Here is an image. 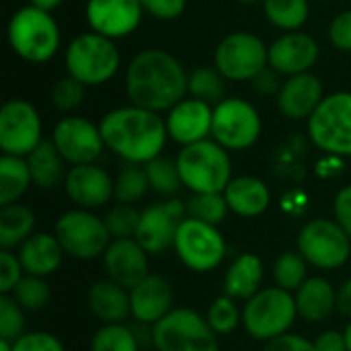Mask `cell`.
Here are the masks:
<instances>
[{"label":"cell","mask_w":351,"mask_h":351,"mask_svg":"<svg viewBox=\"0 0 351 351\" xmlns=\"http://www.w3.org/2000/svg\"><path fill=\"white\" fill-rule=\"evenodd\" d=\"M206 319H208L210 327L216 331V335H228L243 321V313L237 308V304L230 296H220L210 304Z\"/></svg>","instance_id":"obj_40"},{"label":"cell","mask_w":351,"mask_h":351,"mask_svg":"<svg viewBox=\"0 0 351 351\" xmlns=\"http://www.w3.org/2000/svg\"><path fill=\"white\" fill-rule=\"evenodd\" d=\"M12 298L21 304L23 311H41L43 306H47L51 292L43 278L25 276L12 290Z\"/></svg>","instance_id":"obj_39"},{"label":"cell","mask_w":351,"mask_h":351,"mask_svg":"<svg viewBox=\"0 0 351 351\" xmlns=\"http://www.w3.org/2000/svg\"><path fill=\"white\" fill-rule=\"evenodd\" d=\"M35 228V214L25 204H10L0 208V247L10 251L21 247Z\"/></svg>","instance_id":"obj_30"},{"label":"cell","mask_w":351,"mask_h":351,"mask_svg":"<svg viewBox=\"0 0 351 351\" xmlns=\"http://www.w3.org/2000/svg\"><path fill=\"white\" fill-rule=\"evenodd\" d=\"M337 311L351 319V278H348L337 290Z\"/></svg>","instance_id":"obj_52"},{"label":"cell","mask_w":351,"mask_h":351,"mask_svg":"<svg viewBox=\"0 0 351 351\" xmlns=\"http://www.w3.org/2000/svg\"><path fill=\"white\" fill-rule=\"evenodd\" d=\"M173 249L181 263L197 274L216 269L226 255V243L218 226L195 218H185L177 230Z\"/></svg>","instance_id":"obj_11"},{"label":"cell","mask_w":351,"mask_h":351,"mask_svg":"<svg viewBox=\"0 0 351 351\" xmlns=\"http://www.w3.org/2000/svg\"><path fill=\"white\" fill-rule=\"evenodd\" d=\"M313 144L333 156H351V93L339 90L323 99L308 119Z\"/></svg>","instance_id":"obj_8"},{"label":"cell","mask_w":351,"mask_h":351,"mask_svg":"<svg viewBox=\"0 0 351 351\" xmlns=\"http://www.w3.org/2000/svg\"><path fill=\"white\" fill-rule=\"evenodd\" d=\"M241 4H257V2H263V0H237Z\"/></svg>","instance_id":"obj_56"},{"label":"cell","mask_w":351,"mask_h":351,"mask_svg":"<svg viewBox=\"0 0 351 351\" xmlns=\"http://www.w3.org/2000/svg\"><path fill=\"white\" fill-rule=\"evenodd\" d=\"M53 234L68 257L82 261L105 255L107 247L111 245V234L105 226V220L82 208L64 212L56 222Z\"/></svg>","instance_id":"obj_9"},{"label":"cell","mask_w":351,"mask_h":351,"mask_svg":"<svg viewBox=\"0 0 351 351\" xmlns=\"http://www.w3.org/2000/svg\"><path fill=\"white\" fill-rule=\"evenodd\" d=\"M165 121L169 138L181 146H189L212 138L214 107L199 99L185 97L173 109L167 111Z\"/></svg>","instance_id":"obj_19"},{"label":"cell","mask_w":351,"mask_h":351,"mask_svg":"<svg viewBox=\"0 0 351 351\" xmlns=\"http://www.w3.org/2000/svg\"><path fill=\"white\" fill-rule=\"evenodd\" d=\"M62 2H64V0H29V4H31V6L41 8V10H45V12L56 10Z\"/></svg>","instance_id":"obj_53"},{"label":"cell","mask_w":351,"mask_h":351,"mask_svg":"<svg viewBox=\"0 0 351 351\" xmlns=\"http://www.w3.org/2000/svg\"><path fill=\"white\" fill-rule=\"evenodd\" d=\"M90 351H140V341L134 329L123 323L103 325L90 341Z\"/></svg>","instance_id":"obj_38"},{"label":"cell","mask_w":351,"mask_h":351,"mask_svg":"<svg viewBox=\"0 0 351 351\" xmlns=\"http://www.w3.org/2000/svg\"><path fill=\"white\" fill-rule=\"evenodd\" d=\"M84 84H80L76 78L72 76H64L60 78L53 88H51V103L60 109V111H74L82 105L84 101Z\"/></svg>","instance_id":"obj_43"},{"label":"cell","mask_w":351,"mask_h":351,"mask_svg":"<svg viewBox=\"0 0 351 351\" xmlns=\"http://www.w3.org/2000/svg\"><path fill=\"white\" fill-rule=\"evenodd\" d=\"M121 64V53L113 39L95 31L82 33L66 47L68 76L84 86H99L109 82Z\"/></svg>","instance_id":"obj_5"},{"label":"cell","mask_w":351,"mask_h":351,"mask_svg":"<svg viewBox=\"0 0 351 351\" xmlns=\"http://www.w3.org/2000/svg\"><path fill=\"white\" fill-rule=\"evenodd\" d=\"M86 304H88L90 313L97 319H101L105 325L125 323L132 315L130 292L109 278L99 280L88 288Z\"/></svg>","instance_id":"obj_25"},{"label":"cell","mask_w":351,"mask_h":351,"mask_svg":"<svg viewBox=\"0 0 351 351\" xmlns=\"http://www.w3.org/2000/svg\"><path fill=\"white\" fill-rule=\"evenodd\" d=\"M298 317L296 298L278 286L259 290L253 298L245 302L243 325L253 339L271 341L286 335Z\"/></svg>","instance_id":"obj_6"},{"label":"cell","mask_w":351,"mask_h":351,"mask_svg":"<svg viewBox=\"0 0 351 351\" xmlns=\"http://www.w3.org/2000/svg\"><path fill=\"white\" fill-rule=\"evenodd\" d=\"M33 183L25 156L4 154L0 158V206L16 204Z\"/></svg>","instance_id":"obj_31"},{"label":"cell","mask_w":351,"mask_h":351,"mask_svg":"<svg viewBox=\"0 0 351 351\" xmlns=\"http://www.w3.org/2000/svg\"><path fill=\"white\" fill-rule=\"evenodd\" d=\"M296 308L298 317L308 323H323L337 308V290L333 284L321 276L308 278L296 290Z\"/></svg>","instance_id":"obj_27"},{"label":"cell","mask_w":351,"mask_h":351,"mask_svg":"<svg viewBox=\"0 0 351 351\" xmlns=\"http://www.w3.org/2000/svg\"><path fill=\"white\" fill-rule=\"evenodd\" d=\"M105 271L109 280L123 286L125 290H132L138 286L148 271V253L142 249V245L136 239H115L107 247L103 255Z\"/></svg>","instance_id":"obj_22"},{"label":"cell","mask_w":351,"mask_h":351,"mask_svg":"<svg viewBox=\"0 0 351 351\" xmlns=\"http://www.w3.org/2000/svg\"><path fill=\"white\" fill-rule=\"evenodd\" d=\"M8 43L12 51L31 64H43L58 53L60 27L51 12L31 4L19 8L8 21Z\"/></svg>","instance_id":"obj_4"},{"label":"cell","mask_w":351,"mask_h":351,"mask_svg":"<svg viewBox=\"0 0 351 351\" xmlns=\"http://www.w3.org/2000/svg\"><path fill=\"white\" fill-rule=\"evenodd\" d=\"M64 187L68 197L82 210H95L111 202L115 195V181L95 162L76 165L66 173Z\"/></svg>","instance_id":"obj_20"},{"label":"cell","mask_w":351,"mask_h":351,"mask_svg":"<svg viewBox=\"0 0 351 351\" xmlns=\"http://www.w3.org/2000/svg\"><path fill=\"white\" fill-rule=\"evenodd\" d=\"M27 158L33 185L39 189H53L66 179V160L51 140H43Z\"/></svg>","instance_id":"obj_29"},{"label":"cell","mask_w":351,"mask_h":351,"mask_svg":"<svg viewBox=\"0 0 351 351\" xmlns=\"http://www.w3.org/2000/svg\"><path fill=\"white\" fill-rule=\"evenodd\" d=\"M187 218V208L181 199H169L162 204L148 206L140 212V224L136 241L148 255H158L173 247L181 222Z\"/></svg>","instance_id":"obj_16"},{"label":"cell","mask_w":351,"mask_h":351,"mask_svg":"<svg viewBox=\"0 0 351 351\" xmlns=\"http://www.w3.org/2000/svg\"><path fill=\"white\" fill-rule=\"evenodd\" d=\"M0 351H12V343H10V341L0 339Z\"/></svg>","instance_id":"obj_55"},{"label":"cell","mask_w":351,"mask_h":351,"mask_svg":"<svg viewBox=\"0 0 351 351\" xmlns=\"http://www.w3.org/2000/svg\"><path fill=\"white\" fill-rule=\"evenodd\" d=\"M343 335H346V346H348V351H351V321H350V325L346 327Z\"/></svg>","instance_id":"obj_54"},{"label":"cell","mask_w":351,"mask_h":351,"mask_svg":"<svg viewBox=\"0 0 351 351\" xmlns=\"http://www.w3.org/2000/svg\"><path fill=\"white\" fill-rule=\"evenodd\" d=\"M103 220H105V226L113 241L115 239H134L138 224H140V212L134 206L117 204L107 212V216Z\"/></svg>","instance_id":"obj_41"},{"label":"cell","mask_w":351,"mask_h":351,"mask_svg":"<svg viewBox=\"0 0 351 351\" xmlns=\"http://www.w3.org/2000/svg\"><path fill=\"white\" fill-rule=\"evenodd\" d=\"M321 56L317 39L304 31H288L280 35L267 49L269 68L282 76H296L311 72Z\"/></svg>","instance_id":"obj_17"},{"label":"cell","mask_w":351,"mask_h":351,"mask_svg":"<svg viewBox=\"0 0 351 351\" xmlns=\"http://www.w3.org/2000/svg\"><path fill=\"white\" fill-rule=\"evenodd\" d=\"M263 351H317V348H315V341H308L302 335L286 333L267 341L263 346Z\"/></svg>","instance_id":"obj_48"},{"label":"cell","mask_w":351,"mask_h":351,"mask_svg":"<svg viewBox=\"0 0 351 351\" xmlns=\"http://www.w3.org/2000/svg\"><path fill=\"white\" fill-rule=\"evenodd\" d=\"M150 333L156 351H218L216 331L191 308H173Z\"/></svg>","instance_id":"obj_7"},{"label":"cell","mask_w":351,"mask_h":351,"mask_svg":"<svg viewBox=\"0 0 351 351\" xmlns=\"http://www.w3.org/2000/svg\"><path fill=\"white\" fill-rule=\"evenodd\" d=\"M41 138V117L33 103L10 99L0 107V150L10 156H29Z\"/></svg>","instance_id":"obj_14"},{"label":"cell","mask_w":351,"mask_h":351,"mask_svg":"<svg viewBox=\"0 0 351 351\" xmlns=\"http://www.w3.org/2000/svg\"><path fill=\"white\" fill-rule=\"evenodd\" d=\"M148 181H150V189L156 191L158 195L165 197H173L181 191L183 181L179 175V167L177 160L167 158V156H156L154 160H150L148 165H144Z\"/></svg>","instance_id":"obj_34"},{"label":"cell","mask_w":351,"mask_h":351,"mask_svg":"<svg viewBox=\"0 0 351 351\" xmlns=\"http://www.w3.org/2000/svg\"><path fill=\"white\" fill-rule=\"evenodd\" d=\"M325 97L327 95H325L321 78L315 76L313 72H304V74L288 76L282 82L276 103L284 117L294 119V121H302V119L308 121Z\"/></svg>","instance_id":"obj_21"},{"label":"cell","mask_w":351,"mask_h":351,"mask_svg":"<svg viewBox=\"0 0 351 351\" xmlns=\"http://www.w3.org/2000/svg\"><path fill=\"white\" fill-rule=\"evenodd\" d=\"M280 76L282 74H278L274 68H265L263 72H259L251 82H253V88L259 93V95H274V97H278V93H280V88H282V84H280Z\"/></svg>","instance_id":"obj_50"},{"label":"cell","mask_w":351,"mask_h":351,"mask_svg":"<svg viewBox=\"0 0 351 351\" xmlns=\"http://www.w3.org/2000/svg\"><path fill=\"white\" fill-rule=\"evenodd\" d=\"M317 351H348L346 335L339 331H325L315 339Z\"/></svg>","instance_id":"obj_51"},{"label":"cell","mask_w":351,"mask_h":351,"mask_svg":"<svg viewBox=\"0 0 351 351\" xmlns=\"http://www.w3.org/2000/svg\"><path fill=\"white\" fill-rule=\"evenodd\" d=\"M144 10L138 0H86L90 29L109 39L128 37L142 23Z\"/></svg>","instance_id":"obj_18"},{"label":"cell","mask_w":351,"mask_h":351,"mask_svg":"<svg viewBox=\"0 0 351 351\" xmlns=\"http://www.w3.org/2000/svg\"><path fill=\"white\" fill-rule=\"evenodd\" d=\"M261 282L263 261L255 253H243L230 263L224 276V296L247 302L261 290Z\"/></svg>","instance_id":"obj_28"},{"label":"cell","mask_w":351,"mask_h":351,"mask_svg":"<svg viewBox=\"0 0 351 351\" xmlns=\"http://www.w3.org/2000/svg\"><path fill=\"white\" fill-rule=\"evenodd\" d=\"M187 80L189 74L173 53L148 47L130 60L123 82L130 105L162 113L185 99Z\"/></svg>","instance_id":"obj_1"},{"label":"cell","mask_w":351,"mask_h":351,"mask_svg":"<svg viewBox=\"0 0 351 351\" xmlns=\"http://www.w3.org/2000/svg\"><path fill=\"white\" fill-rule=\"evenodd\" d=\"M175 160L183 187L191 193H224L232 181V160L228 150L210 138L183 146Z\"/></svg>","instance_id":"obj_3"},{"label":"cell","mask_w":351,"mask_h":351,"mask_svg":"<svg viewBox=\"0 0 351 351\" xmlns=\"http://www.w3.org/2000/svg\"><path fill=\"white\" fill-rule=\"evenodd\" d=\"M23 274H25V269L21 265L19 255L2 249L0 251V292L10 294L19 286V282L25 278Z\"/></svg>","instance_id":"obj_44"},{"label":"cell","mask_w":351,"mask_h":351,"mask_svg":"<svg viewBox=\"0 0 351 351\" xmlns=\"http://www.w3.org/2000/svg\"><path fill=\"white\" fill-rule=\"evenodd\" d=\"M185 208H187V218H195L212 226L222 224L226 214L230 212L224 193H193L185 202Z\"/></svg>","instance_id":"obj_35"},{"label":"cell","mask_w":351,"mask_h":351,"mask_svg":"<svg viewBox=\"0 0 351 351\" xmlns=\"http://www.w3.org/2000/svg\"><path fill=\"white\" fill-rule=\"evenodd\" d=\"M23 335H25V315L21 304L8 294H0V339L14 343Z\"/></svg>","instance_id":"obj_42"},{"label":"cell","mask_w":351,"mask_h":351,"mask_svg":"<svg viewBox=\"0 0 351 351\" xmlns=\"http://www.w3.org/2000/svg\"><path fill=\"white\" fill-rule=\"evenodd\" d=\"M265 19L282 31H300L308 21L311 2L308 0H263Z\"/></svg>","instance_id":"obj_32"},{"label":"cell","mask_w":351,"mask_h":351,"mask_svg":"<svg viewBox=\"0 0 351 351\" xmlns=\"http://www.w3.org/2000/svg\"><path fill=\"white\" fill-rule=\"evenodd\" d=\"M187 95L216 107L220 101L226 99V78L218 72L216 66L214 68H210V66L195 68L193 72H189Z\"/></svg>","instance_id":"obj_33"},{"label":"cell","mask_w":351,"mask_h":351,"mask_svg":"<svg viewBox=\"0 0 351 351\" xmlns=\"http://www.w3.org/2000/svg\"><path fill=\"white\" fill-rule=\"evenodd\" d=\"M267 49L269 45H265L259 35L249 31H232L218 43L214 51V66L226 80H253L269 66Z\"/></svg>","instance_id":"obj_10"},{"label":"cell","mask_w":351,"mask_h":351,"mask_svg":"<svg viewBox=\"0 0 351 351\" xmlns=\"http://www.w3.org/2000/svg\"><path fill=\"white\" fill-rule=\"evenodd\" d=\"M150 189V181L146 175L144 165H128L115 179V199L119 204H136L140 202Z\"/></svg>","instance_id":"obj_36"},{"label":"cell","mask_w":351,"mask_h":351,"mask_svg":"<svg viewBox=\"0 0 351 351\" xmlns=\"http://www.w3.org/2000/svg\"><path fill=\"white\" fill-rule=\"evenodd\" d=\"M105 148L128 165H148L162 154L169 132L160 113L125 105L111 109L99 123Z\"/></svg>","instance_id":"obj_2"},{"label":"cell","mask_w":351,"mask_h":351,"mask_svg":"<svg viewBox=\"0 0 351 351\" xmlns=\"http://www.w3.org/2000/svg\"><path fill=\"white\" fill-rule=\"evenodd\" d=\"M51 142L56 144L62 158L72 167L90 165L105 150L99 125L78 115H68L60 119L53 128Z\"/></svg>","instance_id":"obj_15"},{"label":"cell","mask_w":351,"mask_h":351,"mask_svg":"<svg viewBox=\"0 0 351 351\" xmlns=\"http://www.w3.org/2000/svg\"><path fill=\"white\" fill-rule=\"evenodd\" d=\"M261 136V115L253 103L226 97L214 107L212 140L218 142L228 152L251 148Z\"/></svg>","instance_id":"obj_12"},{"label":"cell","mask_w":351,"mask_h":351,"mask_svg":"<svg viewBox=\"0 0 351 351\" xmlns=\"http://www.w3.org/2000/svg\"><path fill=\"white\" fill-rule=\"evenodd\" d=\"M329 41L339 51H351V8L339 12L329 25Z\"/></svg>","instance_id":"obj_47"},{"label":"cell","mask_w":351,"mask_h":351,"mask_svg":"<svg viewBox=\"0 0 351 351\" xmlns=\"http://www.w3.org/2000/svg\"><path fill=\"white\" fill-rule=\"evenodd\" d=\"M306 259L296 253V251H288L282 253L276 263H274V280L276 286L286 290V292H296L308 278H306Z\"/></svg>","instance_id":"obj_37"},{"label":"cell","mask_w":351,"mask_h":351,"mask_svg":"<svg viewBox=\"0 0 351 351\" xmlns=\"http://www.w3.org/2000/svg\"><path fill=\"white\" fill-rule=\"evenodd\" d=\"M296 245L306 263L319 269H339L351 255V239L335 220L327 218L306 222Z\"/></svg>","instance_id":"obj_13"},{"label":"cell","mask_w":351,"mask_h":351,"mask_svg":"<svg viewBox=\"0 0 351 351\" xmlns=\"http://www.w3.org/2000/svg\"><path fill=\"white\" fill-rule=\"evenodd\" d=\"M333 214L335 222L346 230V234L351 239V185L339 189L333 202Z\"/></svg>","instance_id":"obj_49"},{"label":"cell","mask_w":351,"mask_h":351,"mask_svg":"<svg viewBox=\"0 0 351 351\" xmlns=\"http://www.w3.org/2000/svg\"><path fill=\"white\" fill-rule=\"evenodd\" d=\"M142 10L158 21H173L185 12L187 0H138Z\"/></svg>","instance_id":"obj_46"},{"label":"cell","mask_w":351,"mask_h":351,"mask_svg":"<svg viewBox=\"0 0 351 351\" xmlns=\"http://www.w3.org/2000/svg\"><path fill=\"white\" fill-rule=\"evenodd\" d=\"M132 317L142 325H156L173 308L171 284L160 276H146L138 286L130 290Z\"/></svg>","instance_id":"obj_23"},{"label":"cell","mask_w":351,"mask_h":351,"mask_svg":"<svg viewBox=\"0 0 351 351\" xmlns=\"http://www.w3.org/2000/svg\"><path fill=\"white\" fill-rule=\"evenodd\" d=\"M12 351H66L62 341L45 331L25 333L12 343Z\"/></svg>","instance_id":"obj_45"},{"label":"cell","mask_w":351,"mask_h":351,"mask_svg":"<svg viewBox=\"0 0 351 351\" xmlns=\"http://www.w3.org/2000/svg\"><path fill=\"white\" fill-rule=\"evenodd\" d=\"M224 197H226L230 212L243 218L261 216L271 204L269 187L263 183V179L251 177V175L234 177L224 189Z\"/></svg>","instance_id":"obj_26"},{"label":"cell","mask_w":351,"mask_h":351,"mask_svg":"<svg viewBox=\"0 0 351 351\" xmlns=\"http://www.w3.org/2000/svg\"><path fill=\"white\" fill-rule=\"evenodd\" d=\"M19 259L27 276L45 278L51 276L64 259V249L56 234L33 232L19 249Z\"/></svg>","instance_id":"obj_24"}]
</instances>
